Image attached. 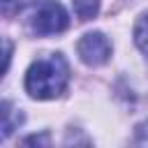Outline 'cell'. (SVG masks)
Here are the masks:
<instances>
[{
	"label": "cell",
	"instance_id": "obj_1",
	"mask_svg": "<svg viewBox=\"0 0 148 148\" xmlns=\"http://www.w3.org/2000/svg\"><path fill=\"white\" fill-rule=\"evenodd\" d=\"M67 81H69L67 60L60 53H51L30 65L25 74V90L35 99H53L60 92H65Z\"/></svg>",
	"mask_w": 148,
	"mask_h": 148
},
{
	"label": "cell",
	"instance_id": "obj_2",
	"mask_svg": "<svg viewBox=\"0 0 148 148\" xmlns=\"http://www.w3.org/2000/svg\"><path fill=\"white\" fill-rule=\"evenodd\" d=\"M67 23H69L67 12L56 0L42 2L37 7V12L32 14V21H30L35 35H56V32H62L67 28Z\"/></svg>",
	"mask_w": 148,
	"mask_h": 148
},
{
	"label": "cell",
	"instance_id": "obj_3",
	"mask_svg": "<svg viewBox=\"0 0 148 148\" xmlns=\"http://www.w3.org/2000/svg\"><path fill=\"white\" fill-rule=\"evenodd\" d=\"M76 51H79V56H81V60H83L86 65L97 67V65H102V62L109 60V56H111V44H109V39H106L102 32H86V35L79 39Z\"/></svg>",
	"mask_w": 148,
	"mask_h": 148
},
{
	"label": "cell",
	"instance_id": "obj_4",
	"mask_svg": "<svg viewBox=\"0 0 148 148\" xmlns=\"http://www.w3.org/2000/svg\"><path fill=\"white\" fill-rule=\"evenodd\" d=\"M21 123V111L9 104V102H0V141H5Z\"/></svg>",
	"mask_w": 148,
	"mask_h": 148
},
{
	"label": "cell",
	"instance_id": "obj_5",
	"mask_svg": "<svg viewBox=\"0 0 148 148\" xmlns=\"http://www.w3.org/2000/svg\"><path fill=\"white\" fill-rule=\"evenodd\" d=\"M72 5L79 21H90L99 9V0H72Z\"/></svg>",
	"mask_w": 148,
	"mask_h": 148
},
{
	"label": "cell",
	"instance_id": "obj_6",
	"mask_svg": "<svg viewBox=\"0 0 148 148\" xmlns=\"http://www.w3.org/2000/svg\"><path fill=\"white\" fill-rule=\"evenodd\" d=\"M134 42H136V46L141 49V53L148 58V14L139 18V23H136V28H134Z\"/></svg>",
	"mask_w": 148,
	"mask_h": 148
},
{
	"label": "cell",
	"instance_id": "obj_7",
	"mask_svg": "<svg viewBox=\"0 0 148 148\" xmlns=\"http://www.w3.org/2000/svg\"><path fill=\"white\" fill-rule=\"evenodd\" d=\"M28 2H30V0H0V12L7 14V16H12V14L21 12Z\"/></svg>",
	"mask_w": 148,
	"mask_h": 148
},
{
	"label": "cell",
	"instance_id": "obj_8",
	"mask_svg": "<svg viewBox=\"0 0 148 148\" xmlns=\"http://www.w3.org/2000/svg\"><path fill=\"white\" fill-rule=\"evenodd\" d=\"M9 58H12V42L5 39V37H0V74L7 69Z\"/></svg>",
	"mask_w": 148,
	"mask_h": 148
}]
</instances>
